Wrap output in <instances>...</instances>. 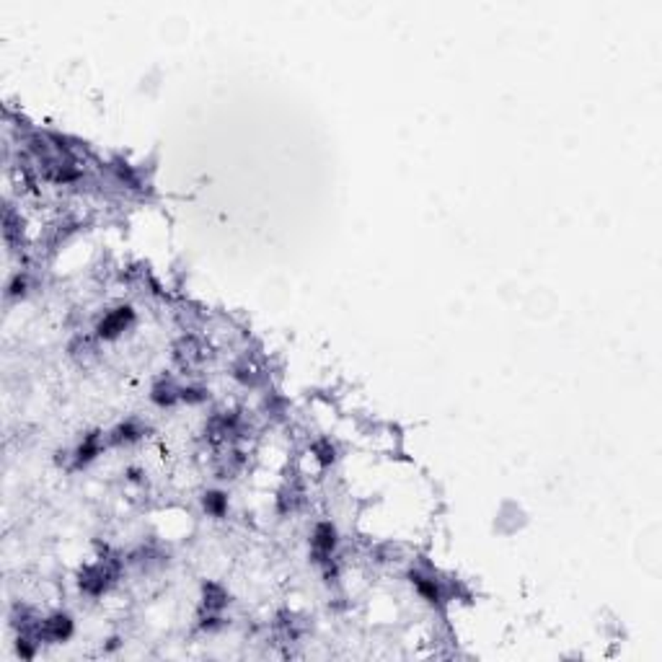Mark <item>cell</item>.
Wrapping results in <instances>:
<instances>
[{"label": "cell", "instance_id": "cell-1", "mask_svg": "<svg viewBox=\"0 0 662 662\" xmlns=\"http://www.w3.org/2000/svg\"><path fill=\"white\" fill-rule=\"evenodd\" d=\"M116 574H119V562H116V559H101V562L86 566V569L80 572L78 585L86 595L98 598V595H104V592L112 587Z\"/></svg>", "mask_w": 662, "mask_h": 662}, {"label": "cell", "instance_id": "cell-2", "mask_svg": "<svg viewBox=\"0 0 662 662\" xmlns=\"http://www.w3.org/2000/svg\"><path fill=\"white\" fill-rule=\"evenodd\" d=\"M133 321H135V310L130 308V306H119V308L109 310V313L98 321L96 334L101 336V339H116L122 331L130 329Z\"/></svg>", "mask_w": 662, "mask_h": 662}, {"label": "cell", "instance_id": "cell-3", "mask_svg": "<svg viewBox=\"0 0 662 662\" xmlns=\"http://www.w3.org/2000/svg\"><path fill=\"white\" fill-rule=\"evenodd\" d=\"M225 605H228V592L223 590L220 585H212V582H210V585H204L202 613H207V618L202 616V621H200V624H202V626L207 629V626H212L215 621H220V616H218V613H220V610L225 608Z\"/></svg>", "mask_w": 662, "mask_h": 662}, {"label": "cell", "instance_id": "cell-4", "mask_svg": "<svg viewBox=\"0 0 662 662\" xmlns=\"http://www.w3.org/2000/svg\"><path fill=\"white\" fill-rule=\"evenodd\" d=\"M73 634V621L68 613H54L42 621V639L45 642H65Z\"/></svg>", "mask_w": 662, "mask_h": 662}, {"label": "cell", "instance_id": "cell-5", "mask_svg": "<svg viewBox=\"0 0 662 662\" xmlns=\"http://www.w3.org/2000/svg\"><path fill=\"white\" fill-rule=\"evenodd\" d=\"M336 546V528L331 522H318L313 530V554L318 562H326Z\"/></svg>", "mask_w": 662, "mask_h": 662}, {"label": "cell", "instance_id": "cell-6", "mask_svg": "<svg viewBox=\"0 0 662 662\" xmlns=\"http://www.w3.org/2000/svg\"><path fill=\"white\" fill-rule=\"evenodd\" d=\"M151 398L153 404H158V407H174L176 401H181V389L174 380H160V383L153 386Z\"/></svg>", "mask_w": 662, "mask_h": 662}, {"label": "cell", "instance_id": "cell-7", "mask_svg": "<svg viewBox=\"0 0 662 662\" xmlns=\"http://www.w3.org/2000/svg\"><path fill=\"white\" fill-rule=\"evenodd\" d=\"M202 357H204L202 345L197 342L195 336H184V339H181V342L176 345V360L184 362L186 368H192V365H195V362H200Z\"/></svg>", "mask_w": 662, "mask_h": 662}, {"label": "cell", "instance_id": "cell-8", "mask_svg": "<svg viewBox=\"0 0 662 662\" xmlns=\"http://www.w3.org/2000/svg\"><path fill=\"white\" fill-rule=\"evenodd\" d=\"M98 453H101V432H91L75 451V466H86L89 460L96 458Z\"/></svg>", "mask_w": 662, "mask_h": 662}, {"label": "cell", "instance_id": "cell-9", "mask_svg": "<svg viewBox=\"0 0 662 662\" xmlns=\"http://www.w3.org/2000/svg\"><path fill=\"white\" fill-rule=\"evenodd\" d=\"M412 582H414V587L419 590V595H422L427 603H440L442 601L440 587H437L435 580H430V577H424V574H419V572H412Z\"/></svg>", "mask_w": 662, "mask_h": 662}, {"label": "cell", "instance_id": "cell-10", "mask_svg": "<svg viewBox=\"0 0 662 662\" xmlns=\"http://www.w3.org/2000/svg\"><path fill=\"white\" fill-rule=\"evenodd\" d=\"M140 435H145V432H142V427H137L135 422H124V424H119V427H116L114 432H112V442H114V445H122V442H135V440H140Z\"/></svg>", "mask_w": 662, "mask_h": 662}, {"label": "cell", "instance_id": "cell-11", "mask_svg": "<svg viewBox=\"0 0 662 662\" xmlns=\"http://www.w3.org/2000/svg\"><path fill=\"white\" fill-rule=\"evenodd\" d=\"M204 510L210 512V515H215V518H223L225 510H228V497L223 495V492H207V495H204Z\"/></svg>", "mask_w": 662, "mask_h": 662}, {"label": "cell", "instance_id": "cell-12", "mask_svg": "<svg viewBox=\"0 0 662 662\" xmlns=\"http://www.w3.org/2000/svg\"><path fill=\"white\" fill-rule=\"evenodd\" d=\"M313 453H316V458H318V463H321V466H329V463H334V458H336L334 445H331V442H326V440L316 442V445H313Z\"/></svg>", "mask_w": 662, "mask_h": 662}, {"label": "cell", "instance_id": "cell-13", "mask_svg": "<svg viewBox=\"0 0 662 662\" xmlns=\"http://www.w3.org/2000/svg\"><path fill=\"white\" fill-rule=\"evenodd\" d=\"M204 398H207V391L204 389H195V386L181 389V401H186V404H202Z\"/></svg>", "mask_w": 662, "mask_h": 662}, {"label": "cell", "instance_id": "cell-14", "mask_svg": "<svg viewBox=\"0 0 662 662\" xmlns=\"http://www.w3.org/2000/svg\"><path fill=\"white\" fill-rule=\"evenodd\" d=\"M24 292H27V280H24V277H21V274H18L16 280H13V283H10V287H8V295H13V298H16V295H24Z\"/></svg>", "mask_w": 662, "mask_h": 662}]
</instances>
